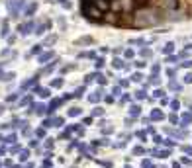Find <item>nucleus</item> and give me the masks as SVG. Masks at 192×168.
I'll list each match as a JSON object with an SVG mask.
<instances>
[{
  "instance_id": "obj_1",
  "label": "nucleus",
  "mask_w": 192,
  "mask_h": 168,
  "mask_svg": "<svg viewBox=\"0 0 192 168\" xmlns=\"http://www.w3.org/2000/svg\"><path fill=\"white\" fill-rule=\"evenodd\" d=\"M22 6H24V0H8V10H10V16H12V18H16Z\"/></svg>"
},
{
  "instance_id": "obj_2",
  "label": "nucleus",
  "mask_w": 192,
  "mask_h": 168,
  "mask_svg": "<svg viewBox=\"0 0 192 168\" xmlns=\"http://www.w3.org/2000/svg\"><path fill=\"white\" fill-rule=\"evenodd\" d=\"M33 29V23L32 22H28V23H22V26H18V31L22 33V35H28L29 31Z\"/></svg>"
},
{
  "instance_id": "obj_3",
  "label": "nucleus",
  "mask_w": 192,
  "mask_h": 168,
  "mask_svg": "<svg viewBox=\"0 0 192 168\" xmlns=\"http://www.w3.org/2000/svg\"><path fill=\"white\" fill-rule=\"evenodd\" d=\"M35 10H38V4H35V2H32V4H29L28 8H26V16H32L33 12H35Z\"/></svg>"
},
{
  "instance_id": "obj_4",
  "label": "nucleus",
  "mask_w": 192,
  "mask_h": 168,
  "mask_svg": "<svg viewBox=\"0 0 192 168\" xmlns=\"http://www.w3.org/2000/svg\"><path fill=\"white\" fill-rule=\"evenodd\" d=\"M8 31H10V29H8V23H2V31H0V33H2V37H6V35H8Z\"/></svg>"
},
{
  "instance_id": "obj_5",
  "label": "nucleus",
  "mask_w": 192,
  "mask_h": 168,
  "mask_svg": "<svg viewBox=\"0 0 192 168\" xmlns=\"http://www.w3.org/2000/svg\"><path fill=\"white\" fill-rule=\"evenodd\" d=\"M165 6H169V8H174V6H178V2H174V0H167V2H165Z\"/></svg>"
},
{
  "instance_id": "obj_6",
  "label": "nucleus",
  "mask_w": 192,
  "mask_h": 168,
  "mask_svg": "<svg viewBox=\"0 0 192 168\" xmlns=\"http://www.w3.org/2000/svg\"><path fill=\"white\" fill-rule=\"evenodd\" d=\"M49 57H51V53H45V55H41V57H39V61H47V59H49Z\"/></svg>"
}]
</instances>
